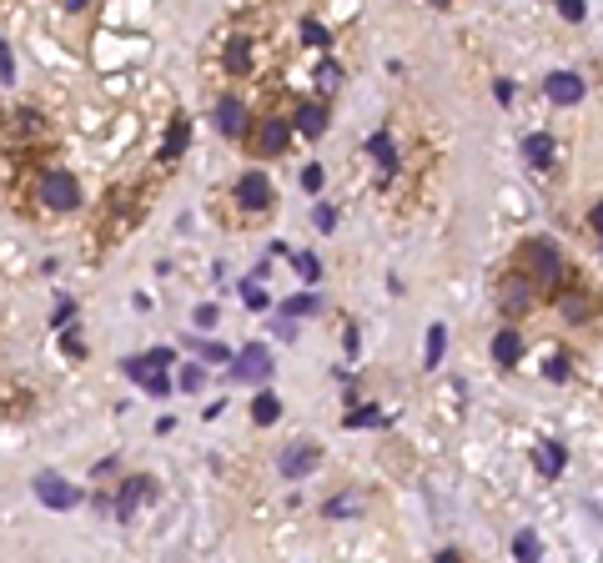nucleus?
Here are the masks:
<instances>
[{
	"instance_id": "nucleus-1",
	"label": "nucleus",
	"mask_w": 603,
	"mask_h": 563,
	"mask_svg": "<svg viewBox=\"0 0 603 563\" xmlns=\"http://www.w3.org/2000/svg\"><path fill=\"white\" fill-rule=\"evenodd\" d=\"M35 196H41L45 212H75V206H81V182H75L71 172H45Z\"/></svg>"
},
{
	"instance_id": "nucleus-2",
	"label": "nucleus",
	"mask_w": 603,
	"mask_h": 563,
	"mask_svg": "<svg viewBox=\"0 0 603 563\" xmlns=\"http://www.w3.org/2000/svg\"><path fill=\"white\" fill-rule=\"evenodd\" d=\"M523 262H528V282H559V277H563V252L553 247L549 237L528 242V247H523Z\"/></svg>"
},
{
	"instance_id": "nucleus-3",
	"label": "nucleus",
	"mask_w": 603,
	"mask_h": 563,
	"mask_svg": "<svg viewBox=\"0 0 603 563\" xmlns=\"http://www.w3.org/2000/svg\"><path fill=\"white\" fill-rule=\"evenodd\" d=\"M232 196H237L242 212H267L272 206V182L262 172H242L237 186H232Z\"/></svg>"
},
{
	"instance_id": "nucleus-4",
	"label": "nucleus",
	"mask_w": 603,
	"mask_h": 563,
	"mask_svg": "<svg viewBox=\"0 0 603 563\" xmlns=\"http://www.w3.org/2000/svg\"><path fill=\"white\" fill-rule=\"evenodd\" d=\"M543 96H549L553 106H578L583 101V76L578 71H553V76H543Z\"/></svg>"
},
{
	"instance_id": "nucleus-5",
	"label": "nucleus",
	"mask_w": 603,
	"mask_h": 563,
	"mask_svg": "<svg viewBox=\"0 0 603 563\" xmlns=\"http://www.w3.org/2000/svg\"><path fill=\"white\" fill-rule=\"evenodd\" d=\"M232 372H237L242 382H267L272 378V352L267 347H247V352L232 358Z\"/></svg>"
},
{
	"instance_id": "nucleus-6",
	"label": "nucleus",
	"mask_w": 603,
	"mask_h": 563,
	"mask_svg": "<svg viewBox=\"0 0 603 563\" xmlns=\"http://www.w3.org/2000/svg\"><path fill=\"white\" fill-rule=\"evenodd\" d=\"M35 493H41L45 509H75V503H81V493H75L71 483H61L55 473H41V478H35Z\"/></svg>"
},
{
	"instance_id": "nucleus-7",
	"label": "nucleus",
	"mask_w": 603,
	"mask_h": 563,
	"mask_svg": "<svg viewBox=\"0 0 603 563\" xmlns=\"http://www.w3.org/2000/svg\"><path fill=\"white\" fill-rule=\"evenodd\" d=\"M212 126L222 131V136H242V131H247V106H242L237 96H222L212 111Z\"/></svg>"
},
{
	"instance_id": "nucleus-8",
	"label": "nucleus",
	"mask_w": 603,
	"mask_h": 563,
	"mask_svg": "<svg viewBox=\"0 0 603 563\" xmlns=\"http://www.w3.org/2000/svg\"><path fill=\"white\" fill-rule=\"evenodd\" d=\"M287 146H292V126L282 116H267V121H262V131H257V152L262 156H282Z\"/></svg>"
},
{
	"instance_id": "nucleus-9",
	"label": "nucleus",
	"mask_w": 603,
	"mask_h": 563,
	"mask_svg": "<svg viewBox=\"0 0 603 563\" xmlns=\"http://www.w3.org/2000/svg\"><path fill=\"white\" fill-rule=\"evenodd\" d=\"M277 468H282V478H302V473H312V468H317V448H312V443H292L287 453L277 458Z\"/></svg>"
},
{
	"instance_id": "nucleus-10",
	"label": "nucleus",
	"mask_w": 603,
	"mask_h": 563,
	"mask_svg": "<svg viewBox=\"0 0 603 563\" xmlns=\"http://www.w3.org/2000/svg\"><path fill=\"white\" fill-rule=\"evenodd\" d=\"M518 358H523V337H518L513 327H503V332L493 337V362L498 368H518Z\"/></svg>"
},
{
	"instance_id": "nucleus-11",
	"label": "nucleus",
	"mask_w": 603,
	"mask_h": 563,
	"mask_svg": "<svg viewBox=\"0 0 603 563\" xmlns=\"http://www.w3.org/2000/svg\"><path fill=\"white\" fill-rule=\"evenodd\" d=\"M533 463H539V473H543V478H559V473H563V463H568V453H563V443L543 438L539 453H533Z\"/></svg>"
},
{
	"instance_id": "nucleus-12",
	"label": "nucleus",
	"mask_w": 603,
	"mask_h": 563,
	"mask_svg": "<svg viewBox=\"0 0 603 563\" xmlns=\"http://www.w3.org/2000/svg\"><path fill=\"white\" fill-rule=\"evenodd\" d=\"M146 493H151V483H146V478H126V483H121V499H116V519L126 523L131 513H136V503L146 499Z\"/></svg>"
},
{
	"instance_id": "nucleus-13",
	"label": "nucleus",
	"mask_w": 603,
	"mask_h": 563,
	"mask_svg": "<svg viewBox=\"0 0 603 563\" xmlns=\"http://www.w3.org/2000/svg\"><path fill=\"white\" fill-rule=\"evenodd\" d=\"M292 126H297L302 136H322V131H327V106H317V101H307V106L297 111V121H292Z\"/></svg>"
},
{
	"instance_id": "nucleus-14",
	"label": "nucleus",
	"mask_w": 603,
	"mask_h": 563,
	"mask_svg": "<svg viewBox=\"0 0 603 563\" xmlns=\"http://www.w3.org/2000/svg\"><path fill=\"white\" fill-rule=\"evenodd\" d=\"M523 156H528V166H553V136H543V131L523 136Z\"/></svg>"
},
{
	"instance_id": "nucleus-15",
	"label": "nucleus",
	"mask_w": 603,
	"mask_h": 563,
	"mask_svg": "<svg viewBox=\"0 0 603 563\" xmlns=\"http://www.w3.org/2000/svg\"><path fill=\"white\" fill-rule=\"evenodd\" d=\"M559 312H563V322L578 327V322H588V317H593V302H588L583 292H563V297H559Z\"/></svg>"
},
{
	"instance_id": "nucleus-16",
	"label": "nucleus",
	"mask_w": 603,
	"mask_h": 563,
	"mask_svg": "<svg viewBox=\"0 0 603 563\" xmlns=\"http://www.w3.org/2000/svg\"><path fill=\"white\" fill-rule=\"evenodd\" d=\"M367 152H372V162L382 166V176L392 172V166H398V146H392V136H382V131H377L372 141H367Z\"/></svg>"
},
{
	"instance_id": "nucleus-17",
	"label": "nucleus",
	"mask_w": 603,
	"mask_h": 563,
	"mask_svg": "<svg viewBox=\"0 0 603 563\" xmlns=\"http://www.w3.org/2000/svg\"><path fill=\"white\" fill-rule=\"evenodd\" d=\"M252 418H257L262 428H272V422L282 418V402H277V392H257V398H252Z\"/></svg>"
},
{
	"instance_id": "nucleus-18",
	"label": "nucleus",
	"mask_w": 603,
	"mask_h": 563,
	"mask_svg": "<svg viewBox=\"0 0 603 563\" xmlns=\"http://www.w3.org/2000/svg\"><path fill=\"white\" fill-rule=\"evenodd\" d=\"M528 297H533V292H528V277H508L503 282V307H508V312H523Z\"/></svg>"
},
{
	"instance_id": "nucleus-19",
	"label": "nucleus",
	"mask_w": 603,
	"mask_h": 563,
	"mask_svg": "<svg viewBox=\"0 0 603 563\" xmlns=\"http://www.w3.org/2000/svg\"><path fill=\"white\" fill-rule=\"evenodd\" d=\"M442 352H448V327L432 322V327H428V358H422V368H438Z\"/></svg>"
},
{
	"instance_id": "nucleus-20",
	"label": "nucleus",
	"mask_w": 603,
	"mask_h": 563,
	"mask_svg": "<svg viewBox=\"0 0 603 563\" xmlns=\"http://www.w3.org/2000/svg\"><path fill=\"white\" fill-rule=\"evenodd\" d=\"M226 65L237 71V76H247V65H252V51H247V35H237V41L226 45Z\"/></svg>"
},
{
	"instance_id": "nucleus-21",
	"label": "nucleus",
	"mask_w": 603,
	"mask_h": 563,
	"mask_svg": "<svg viewBox=\"0 0 603 563\" xmlns=\"http://www.w3.org/2000/svg\"><path fill=\"white\" fill-rule=\"evenodd\" d=\"M182 146H186V116H176V121H172V131H166V141H162V156L172 162V156L182 152Z\"/></svg>"
},
{
	"instance_id": "nucleus-22",
	"label": "nucleus",
	"mask_w": 603,
	"mask_h": 563,
	"mask_svg": "<svg viewBox=\"0 0 603 563\" xmlns=\"http://www.w3.org/2000/svg\"><path fill=\"white\" fill-rule=\"evenodd\" d=\"M292 262H297V277H302V282H317V277H322V262H317L312 252H297Z\"/></svg>"
},
{
	"instance_id": "nucleus-23",
	"label": "nucleus",
	"mask_w": 603,
	"mask_h": 563,
	"mask_svg": "<svg viewBox=\"0 0 603 563\" xmlns=\"http://www.w3.org/2000/svg\"><path fill=\"white\" fill-rule=\"evenodd\" d=\"M186 347H192V352H202L206 362H232V352H226V347H216V342H196V337H186Z\"/></svg>"
},
{
	"instance_id": "nucleus-24",
	"label": "nucleus",
	"mask_w": 603,
	"mask_h": 563,
	"mask_svg": "<svg viewBox=\"0 0 603 563\" xmlns=\"http://www.w3.org/2000/svg\"><path fill=\"white\" fill-rule=\"evenodd\" d=\"M297 35H302V41H307V45H327V41H332L322 21H302V25H297Z\"/></svg>"
},
{
	"instance_id": "nucleus-25",
	"label": "nucleus",
	"mask_w": 603,
	"mask_h": 563,
	"mask_svg": "<svg viewBox=\"0 0 603 563\" xmlns=\"http://www.w3.org/2000/svg\"><path fill=\"white\" fill-rule=\"evenodd\" d=\"M513 553H518V558H539V533H518V538H513Z\"/></svg>"
},
{
	"instance_id": "nucleus-26",
	"label": "nucleus",
	"mask_w": 603,
	"mask_h": 563,
	"mask_svg": "<svg viewBox=\"0 0 603 563\" xmlns=\"http://www.w3.org/2000/svg\"><path fill=\"white\" fill-rule=\"evenodd\" d=\"M282 312H287V317H312L317 312V297H292V302H282Z\"/></svg>"
},
{
	"instance_id": "nucleus-27",
	"label": "nucleus",
	"mask_w": 603,
	"mask_h": 563,
	"mask_svg": "<svg viewBox=\"0 0 603 563\" xmlns=\"http://www.w3.org/2000/svg\"><path fill=\"white\" fill-rule=\"evenodd\" d=\"M559 15H563V21H573V25H578L583 15H588V5H583V0H559Z\"/></svg>"
},
{
	"instance_id": "nucleus-28",
	"label": "nucleus",
	"mask_w": 603,
	"mask_h": 563,
	"mask_svg": "<svg viewBox=\"0 0 603 563\" xmlns=\"http://www.w3.org/2000/svg\"><path fill=\"white\" fill-rule=\"evenodd\" d=\"M322 513H327V519H347V513H357V499H332Z\"/></svg>"
},
{
	"instance_id": "nucleus-29",
	"label": "nucleus",
	"mask_w": 603,
	"mask_h": 563,
	"mask_svg": "<svg viewBox=\"0 0 603 563\" xmlns=\"http://www.w3.org/2000/svg\"><path fill=\"white\" fill-rule=\"evenodd\" d=\"M0 81H15V61H11V45L0 41Z\"/></svg>"
},
{
	"instance_id": "nucleus-30",
	"label": "nucleus",
	"mask_w": 603,
	"mask_h": 563,
	"mask_svg": "<svg viewBox=\"0 0 603 563\" xmlns=\"http://www.w3.org/2000/svg\"><path fill=\"white\" fill-rule=\"evenodd\" d=\"M347 422H352V428H372V422H382V412H377V408H362V412H352Z\"/></svg>"
},
{
	"instance_id": "nucleus-31",
	"label": "nucleus",
	"mask_w": 603,
	"mask_h": 563,
	"mask_svg": "<svg viewBox=\"0 0 603 563\" xmlns=\"http://www.w3.org/2000/svg\"><path fill=\"white\" fill-rule=\"evenodd\" d=\"M202 382H206V372H202V368H182V388H186V392H196Z\"/></svg>"
},
{
	"instance_id": "nucleus-32",
	"label": "nucleus",
	"mask_w": 603,
	"mask_h": 563,
	"mask_svg": "<svg viewBox=\"0 0 603 563\" xmlns=\"http://www.w3.org/2000/svg\"><path fill=\"white\" fill-rule=\"evenodd\" d=\"M302 186H307V192H322V166H307V172H302Z\"/></svg>"
},
{
	"instance_id": "nucleus-33",
	"label": "nucleus",
	"mask_w": 603,
	"mask_h": 563,
	"mask_svg": "<svg viewBox=\"0 0 603 563\" xmlns=\"http://www.w3.org/2000/svg\"><path fill=\"white\" fill-rule=\"evenodd\" d=\"M543 372H549L553 382H563V378H568V358H549V368H543Z\"/></svg>"
},
{
	"instance_id": "nucleus-34",
	"label": "nucleus",
	"mask_w": 603,
	"mask_h": 563,
	"mask_svg": "<svg viewBox=\"0 0 603 563\" xmlns=\"http://www.w3.org/2000/svg\"><path fill=\"white\" fill-rule=\"evenodd\" d=\"M317 227H322V232L337 227V212H332V206H317Z\"/></svg>"
},
{
	"instance_id": "nucleus-35",
	"label": "nucleus",
	"mask_w": 603,
	"mask_h": 563,
	"mask_svg": "<svg viewBox=\"0 0 603 563\" xmlns=\"http://www.w3.org/2000/svg\"><path fill=\"white\" fill-rule=\"evenodd\" d=\"M71 312H75V302H71V297H65V302L55 307V327H71Z\"/></svg>"
},
{
	"instance_id": "nucleus-36",
	"label": "nucleus",
	"mask_w": 603,
	"mask_h": 563,
	"mask_svg": "<svg viewBox=\"0 0 603 563\" xmlns=\"http://www.w3.org/2000/svg\"><path fill=\"white\" fill-rule=\"evenodd\" d=\"M337 76H342V71H337V65H332V61H327V65H322V71H317V81H322V86H337Z\"/></svg>"
},
{
	"instance_id": "nucleus-37",
	"label": "nucleus",
	"mask_w": 603,
	"mask_h": 563,
	"mask_svg": "<svg viewBox=\"0 0 603 563\" xmlns=\"http://www.w3.org/2000/svg\"><path fill=\"white\" fill-rule=\"evenodd\" d=\"M146 358H151V362H156V368H166V362H172V347H151Z\"/></svg>"
},
{
	"instance_id": "nucleus-38",
	"label": "nucleus",
	"mask_w": 603,
	"mask_h": 563,
	"mask_svg": "<svg viewBox=\"0 0 603 563\" xmlns=\"http://www.w3.org/2000/svg\"><path fill=\"white\" fill-rule=\"evenodd\" d=\"M196 327H216V307H196Z\"/></svg>"
},
{
	"instance_id": "nucleus-39",
	"label": "nucleus",
	"mask_w": 603,
	"mask_h": 563,
	"mask_svg": "<svg viewBox=\"0 0 603 563\" xmlns=\"http://www.w3.org/2000/svg\"><path fill=\"white\" fill-rule=\"evenodd\" d=\"M493 96L508 106V101H513V81H498V86H493Z\"/></svg>"
},
{
	"instance_id": "nucleus-40",
	"label": "nucleus",
	"mask_w": 603,
	"mask_h": 563,
	"mask_svg": "<svg viewBox=\"0 0 603 563\" xmlns=\"http://www.w3.org/2000/svg\"><path fill=\"white\" fill-rule=\"evenodd\" d=\"M242 297H247V307H267V292H257V287H247Z\"/></svg>"
},
{
	"instance_id": "nucleus-41",
	"label": "nucleus",
	"mask_w": 603,
	"mask_h": 563,
	"mask_svg": "<svg viewBox=\"0 0 603 563\" xmlns=\"http://www.w3.org/2000/svg\"><path fill=\"white\" fill-rule=\"evenodd\" d=\"M588 227L598 232V237H603V202H598V206H593V212H588Z\"/></svg>"
},
{
	"instance_id": "nucleus-42",
	"label": "nucleus",
	"mask_w": 603,
	"mask_h": 563,
	"mask_svg": "<svg viewBox=\"0 0 603 563\" xmlns=\"http://www.w3.org/2000/svg\"><path fill=\"white\" fill-rule=\"evenodd\" d=\"M65 11H86V0H65Z\"/></svg>"
},
{
	"instance_id": "nucleus-43",
	"label": "nucleus",
	"mask_w": 603,
	"mask_h": 563,
	"mask_svg": "<svg viewBox=\"0 0 603 563\" xmlns=\"http://www.w3.org/2000/svg\"><path fill=\"white\" fill-rule=\"evenodd\" d=\"M432 5H452V0H432Z\"/></svg>"
}]
</instances>
